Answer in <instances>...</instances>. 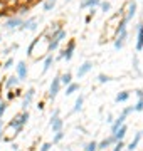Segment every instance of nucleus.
<instances>
[{
    "mask_svg": "<svg viewBox=\"0 0 143 151\" xmlns=\"http://www.w3.org/2000/svg\"><path fill=\"white\" fill-rule=\"evenodd\" d=\"M123 148H125V143H123V141H118V143L115 145V150L113 151H121Z\"/></svg>",
    "mask_w": 143,
    "mask_h": 151,
    "instance_id": "30",
    "label": "nucleus"
},
{
    "mask_svg": "<svg viewBox=\"0 0 143 151\" xmlns=\"http://www.w3.org/2000/svg\"><path fill=\"white\" fill-rule=\"evenodd\" d=\"M19 5H29V0H17Z\"/></svg>",
    "mask_w": 143,
    "mask_h": 151,
    "instance_id": "36",
    "label": "nucleus"
},
{
    "mask_svg": "<svg viewBox=\"0 0 143 151\" xmlns=\"http://www.w3.org/2000/svg\"><path fill=\"white\" fill-rule=\"evenodd\" d=\"M96 5H101V0H86V2H81V7H96Z\"/></svg>",
    "mask_w": 143,
    "mask_h": 151,
    "instance_id": "18",
    "label": "nucleus"
},
{
    "mask_svg": "<svg viewBox=\"0 0 143 151\" xmlns=\"http://www.w3.org/2000/svg\"><path fill=\"white\" fill-rule=\"evenodd\" d=\"M51 146H52V143H44V145L40 146V151H49Z\"/></svg>",
    "mask_w": 143,
    "mask_h": 151,
    "instance_id": "34",
    "label": "nucleus"
},
{
    "mask_svg": "<svg viewBox=\"0 0 143 151\" xmlns=\"http://www.w3.org/2000/svg\"><path fill=\"white\" fill-rule=\"evenodd\" d=\"M17 84H19V77H17V76L7 77V81H5V87H7V89H12V87H15Z\"/></svg>",
    "mask_w": 143,
    "mask_h": 151,
    "instance_id": "16",
    "label": "nucleus"
},
{
    "mask_svg": "<svg viewBox=\"0 0 143 151\" xmlns=\"http://www.w3.org/2000/svg\"><path fill=\"white\" fill-rule=\"evenodd\" d=\"M59 91H61V79H59V76H56L54 79H52V82H51L49 97H51V99H56V96L59 94Z\"/></svg>",
    "mask_w": 143,
    "mask_h": 151,
    "instance_id": "3",
    "label": "nucleus"
},
{
    "mask_svg": "<svg viewBox=\"0 0 143 151\" xmlns=\"http://www.w3.org/2000/svg\"><path fill=\"white\" fill-rule=\"evenodd\" d=\"M135 12H136V4L131 0V2H128V14L123 17V19H125L126 22H130L133 19V15H135Z\"/></svg>",
    "mask_w": 143,
    "mask_h": 151,
    "instance_id": "10",
    "label": "nucleus"
},
{
    "mask_svg": "<svg viewBox=\"0 0 143 151\" xmlns=\"http://www.w3.org/2000/svg\"><path fill=\"white\" fill-rule=\"evenodd\" d=\"M74 49H76V42H74V40H69L67 47L62 50V59L71 60L72 59V54H74Z\"/></svg>",
    "mask_w": 143,
    "mask_h": 151,
    "instance_id": "4",
    "label": "nucleus"
},
{
    "mask_svg": "<svg viewBox=\"0 0 143 151\" xmlns=\"http://www.w3.org/2000/svg\"><path fill=\"white\" fill-rule=\"evenodd\" d=\"M84 151H98V143L96 141H91L84 146Z\"/></svg>",
    "mask_w": 143,
    "mask_h": 151,
    "instance_id": "24",
    "label": "nucleus"
},
{
    "mask_svg": "<svg viewBox=\"0 0 143 151\" xmlns=\"http://www.w3.org/2000/svg\"><path fill=\"white\" fill-rule=\"evenodd\" d=\"M0 2H5V0H0Z\"/></svg>",
    "mask_w": 143,
    "mask_h": 151,
    "instance_id": "39",
    "label": "nucleus"
},
{
    "mask_svg": "<svg viewBox=\"0 0 143 151\" xmlns=\"http://www.w3.org/2000/svg\"><path fill=\"white\" fill-rule=\"evenodd\" d=\"M62 124H64V121L61 118H56L51 121V128H52V133H57V131H62Z\"/></svg>",
    "mask_w": 143,
    "mask_h": 151,
    "instance_id": "12",
    "label": "nucleus"
},
{
    "mask_svg": "<svg viewBox=\"0 0 143 151\" xmlns=\"http://www.w3.org/2000/svg\"><path fill=\"white\" fill-rule=\"evenodd\" d=\"M56 118H59V109H54V113H52V116H51V121Z\"/></svg>",
    "mask_w": 143,
    "mask_h": 151,
    "instance_id": "35",
    "label": "nucleus"
},
{
    "mask_svg": "<svg viewBox=\"0 0 143 151\" xmlns=\"http://www.w3.org/2000/svg\"><path fill=\"white\" fill-rule=\"evenodd\" d=\"M59 79H61V86H69L72 82V74L71 72H66V74L59 76Z\"/></svg>",
    "mask_w": 143,
    "mask_h": 151,
    "instance_id": "15",
    "label": "nucleus"
},
{
    "mask_svg": "<svg viewBox=\"0 0 143 151\" xmlns=\"http://www.w3.org/2000/svg\"><path fill=\"white\" fill-rule=\"evenodd\" d=\"M15 67H17V77H19V81H24L27 77V65H25V62L20 60Z\"/></svg>",
    "mask_w": 143,
    "mask_h": 151,
    "instance_id": "6",
    "label": "nucleus"
},
{
    "mask_svg": "<svg viewBox=\"0 0 143 151\" xmlns=\"http://www.w3.org/2000/svg\"><path fill=\"white\" fill-rule=\"evenodd\" d=\"M5 10H7V4L5 2H0V15H4Z\"/></svg>",
    "mask_w": 143,
    "mask_h": 151,
    "instance_id": "33",
    "label": "nucleus"
},
{
    "mask_svg": "<svg viewBox=\"0 0 143 151\" xmlns=\"http://www.w3.org/2000/svg\"><path fill=\"white\" fill-rule=\"evenodd\" d=\"M62 138H64V133H62V131H57V133L54 134V138H52V145H57Z\"/></svg>",
    "mask_w": 143,
    "mask_h": 151,
    "instance_id": "25",
    "label": "nucleus"
},
{
    "mask_svg": "<svg viewBox=\"0 0 143 151\" xmlns=\"http://www.w3.org/2000/svg\"><path fill=\"white\" fill-rule=\"evenodd\" d=\"M136 94H138V99H143V89H138Z\"/></svg>",
    "mask_w": 143,
    "mask_h": 151,
    "instance_id": "37",
    "label": "nucleus"
},
{
    "mask_svg": "<svg viewBox=\"0 0 143 151\" xmlns=\"http://www.w3.org/2000/svg\"><path fill=\"white\" fill-rule=\"evenodd\" d=\"M29 116H30V114H29V111H24V113L17 114L15 118H14V119H12V121H10V123H9V126H10L12 129L15 131L14 134H19V133L22 131L24 124H25V123H27V121H29Z\"/></svg>",
    "mask_w": 143,
    "mask_h": 151,
    "instance_id": "1",
    "label": "nucleus"
},
{
    "mask_svg": "<svg viewBox=\"0 0 143 151\" xmlns=\"http://www.w3.org/2000/svg\"><path fill=\"white\" fill-rule=\"evenodd\" d=\"M130 113H133V108H126V109H123V113H121V116L118 119H116L115 123L111 124V134H115L116 131L120 129L121 126H123V123H125V119H126V116Z\"/></svg>",
    "mask_w": 143,
    "mask_h": 151,
    "instance_id": "2",
    "label": "nucleus"
},
{
    "mask_svg": "<svg viewBox=\"0 0 143 151\" xmlns=\"http://www.w3.org/2000/svg\"><path fill=\"white\" fill-rule=\"evenodd\" d=\"M77 89H79V84H76V82H71V84L67 86V89H66V96H71V94H74Z\"/></svg>",
    "mask_w": 143,
    "mask_h": 151,
    "instance_id": "20",
    "label": "nucleus"
},
{
    "mask_svg": "<svg viewBox=\"0 0 143 151\" xmlns=\"http://www.w3.org/2000/svg\"><path fill=\"white\" fill-rule=\"evenodd\" d=\"M110 79H111V77H110V76H106V74H99V76H98V82H101V84L108 82Z\"/></svg>",
    "mask_w": 143,
    "mask_h": 151,
    "instance_id": "26",
    "label": "nucleus"
},
{
    "mask_svg": "<svg viewBox=\"0 0 143 151\" xmlns=\"http://www.w3.org/2000/svg\"><path fill=\"white\" fill-rule=\"evenodd\" d=\"M125 39H126V30L125 32H120L116 34V40H115V49H118L120 50L123 45H125Z\"/></svg>",
    "mask_w": 143,
    "mask_h": 151,
    "instance_id": "11",
    "label": "nucleus"
},
{
    "mask_svg": "<svg viewBox=\"0 0 143 151\" xmlns=\"http://www.w3.org/2000/svg\"><path fill=\"white\" fill-rule=\"evenodd\" d=\"M91 69H93V62H91V60H86L83 65H79V67H77V72H76L77 77H84V76L88 74Z\"/></svg>",
    "mask_w": 143,
    "mask_h": 151,
    "instance_id": "5",
    "label": "nucleus"
},
{
    "mask_svg": "<svg viewBox=\"0 0 143 151\" xmlns=\"http://www.w3.org/2000/svg\"><path fill=\"white\" fill-rule=\"evenodd\" d=\"M34 94H35V89L34 87H30L27 92H25V96H24V103H22V108L24 111H27V106L30 103H32V99H34Z\"/></svg>",
    "mask_w": 143,
    "mask_h": 151,
    "instance_id": "7",
    "label": "nucleus"
},
{
    "mask_svg": "<svg viewBox=\"0 0 143 151\" xmlns=\"http://www.w3.org/2000/svg\"><path fill=\"white\" fill-rule=\"evenodd\" d=\"M113 143H116V139L113 138V134H111V136H108V138H105L101 143H98V150L103 151V150H106V148H110Z\"/></svg>",
    "mask_w": 143,
    "mask_h": 151,
    "instance_id": "8",
    "label": "nucleus"
},
{
    "mask_svg": "<svg viewBox=\"0 0 143 151\" xmlns=\"http://www.w3.org/2000/svg\"><path fill=\"white\" fill-rule=\"evenodd\" d=\"M136 50H143V24L138 25V40H136Z\"/></svg>",
    "mask_w": 143,
    "mask_h": 151,
    "instance_id": "13",
    "label": "nucleus"
},
{
    "mask_svg": "<svg viewBox=\"0 0 143 151\" xmlns=\"http://www.w3.org/2000/svg\"><path fill=\"white\" fill-rule=\"evenodd\" d=\"M140 139H142V133H136V134H135V138H133V141L128 145V150H130V151L135 150V148L138 146V143H140Z\"/></svg>",
    "mask_w": 143,
    "mask_h": 151,
    "instance_id": "17",
    "label": "nucleus"
},
{
    "mask_svg": "<svg viewBox=\"0 0 143 151\" xmlns=\"http://www.w3.org/2000/svg\"><path fill=\"white\" fill-rule=\"evenodd\" d=\"M101 9H103V12H110L111 4H110V2H101Z\"/></svg>",
    "mask_w": 143,
    "mask_h": 151,
    "instance_id": "28",
    "label": "nucleus"
},
{
    "mask_svg": "<svg viewBox=\"0 0 143 151\" xmlns=\"http://www.w3.org/2000/svg\"><path fill=\"white\" fill-rule=\"evenodd\" d=\"M12 65H14V59L10 57V59H7V62L4 64V69H10Z\"/></svg>",
    "mask_w": 143,
    "mask_h": 151,
    "instance_id": "32",
    "label": "nucleus"
},
{
    "mask_svg": "<svg viewBox=\"0 0 143 151\" xmlns=\"http://www.w3.org/2000/svg\"><path fill=\"white\" fill-rule=\"evenodd\" d=\"M128 97H130V92L123 91V92H120V94L116 96V103H125V101H128Z\"/></svg>",
    "mask_w": 143,
    "mask_h": 151,
    "instance_id": "21",
    "label": "nucleus"
},
{
    "mask_svg": "<svg viewBox=\"0 0 143 151\" xmlns=\"http://www.w3.org/2000/svg\"><path fill=\"white\" fill-rule=\"evenodd\" d=\"M22 19L20 17H14V19H9L7 20V24H5V27L7 29H17V27H20L22 25Z\"/></svg>",
    "mask_w": 143,
    "mask_h": 151,
    "instance_id": "9",
    "label": "nucleus"
},
{
    "mask_svg": "<svg viewBox=\"0 0 143 151\" xmlns=\"http://www.w3.org/2000/svg\"><path fill=\"white\" fill-rule=\"evenodd\" d=\"M5 4H7V9H9V7H19L17 0H5Z\"/></svg>",
    "mask_w": 143,
    "mask_h": 151,
    "instance_id": "31",
    "label": "nucleus"
},
{
    "mask_svg": "<svg viewBox=\"0 0 143 151\" xmlns=\"http://www.w3.org/2000/svg\"><path fill=\"white\" fill-rule=\"evenodd\" d=\"M52 62H54V57H52V54H49L47 57H46V60H44V72H47V70L51 69V65H52Z\"/></svg>",
    "mask_w": 143,
    "mask_h": 151,
    "instance_id": "19",
    "label": "nucleus"
},
{
    "mask_svg": "<svg viewBox=\"0 0 143 151\" xmlns=\"http://www.w3.org/2000/svg\"><path fill=\"white\" fill-rule=\"evenodd\" d=\"M5 111H7V103H0V119L4 118Z\"/></svg>",
    "mask_w": 143,
    "mask_h": 151,
    "instance_id": "27",
    "label": "nucleus"
},
{
    "mask_svg": "<svg viewBox=\"0 0 143 151\" xmlns=\"http://www.w3.org/2000/svg\"><path fill=\"white\" fill-rule=\"evenodd\" d=\"M83 103H84V97H83V96H79V97L76 99V103H74V109H72V111H74V113L81 111V108H83Z\"/></svg>",
    "mask_w": 143,
    "mask_h": 151,
    "instance_id": "22",
    "label": "nucleus"
},
{
    "mask_svg": "<svg viewBox=\"0 0 143 151\" xmlns=\"http://www.w3.org/2000/svg\"><path fill=\"white\" fill-rule=\"evenodd\" d=\"M126 131H128V128L125 126V124H123L120 129H118L115 134H113V138L116 139V143H118V141H123V138H125V134H126Z\"/></svg>",
    "mask_w": 143,
    "mask_h": 151,
    "instance_id": "14",
    "label": "nucleus"
},
{
    "mask_svg": "<svg viewBox=\"0 0 143 151\" xmlns=\"http://www.w3.org/2000/svg\"><path fill=\"white\" fill-rule=\"evenodd\" d=\"M0 40H2V37H0Z\"/></svg>",
    "mask_w": 143,
    "mask_h": 151,
    "instance_id": "40",
    "label": "nucleus"
},
{
    "mask_svg": "<svg viewBox=\"0 0 143 151\" xmlns=\"http://www.w3.org/2000/svg\"><path fill=\"white\" fill-rule=\"evenodd\" d=\"M56 2H57V0H44V10L46 12L52 10V9H54V5H56Z\"/></svg>",
    "mask_w": 143,
    "mask_h": 151,
    "instance_id": "23",
    "label": "nucleus"
},
{
    "mask_svg": "<svg viewBox=\"0 0 143 151\" xmlns=\"http://www.w3.org/2000/svg\"><path fill=\"white\" fill-rule=\"evenodd\" d=\"M133 111H143V99H138L136 106L133 108Z\"/></svg>",
    "mask_w": 143,
    "mask_h": 151,
    "instance_id": "29",
    "label": "nucleus"
},
{
    "mask_svg": "<svg viewBox=\"0 0 143 151\" xmlns=\"http://www.w3.org/2000/svg\"><path fill=\"white\" fill-rule=\"evenodd\" d=\"M2 133H4V131H2V119H0V141L4 139V134H2Z\"/></svg>",
    "mask_w": 143,
    "mask_h": 151,
    "instance_id": "38",
    "label": "nucleus"
}]
</instances>
